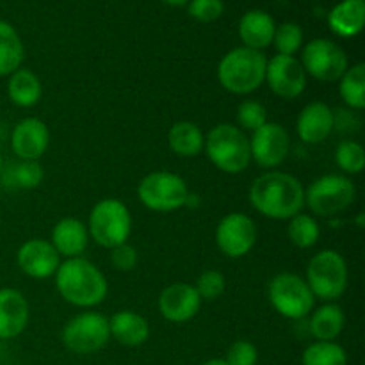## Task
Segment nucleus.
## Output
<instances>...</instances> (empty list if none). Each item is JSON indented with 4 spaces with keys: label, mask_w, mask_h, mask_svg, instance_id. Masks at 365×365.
Segmentation results:
<instances>
[{
    "label": "nucleus",
    "mask_w": 365,
    "mask_h": 365,
    "mask_svg": "<svg viewBox=\"0 0 365 365\" xmlns=\"http://www.w3.org/2000/svg\"><path fill=\"white\" fill-rule=\"evenodd\" d=\"M202 365H228V364L225 362L223 359H210V360H207V362H203Z\"/></svg>",
    "instance_id": "40"
},
{
    "label": "nucleus",
    "mask_w": 365,
    "mask_h": 365,
    "mask_svg": "<svg viewBox=\"0 0 365 365\" xmlns=\"http://www.w3.org/2000/svg\"><path fill=\"white\" fill-rule=\"evenodd\" d=\"M41 81L38 75L27 68H18L14 73L9 75L7 81V96L11 102L18 107H34L41 100Z\"/></svg>",
    "instance_id": "25"
},
{
    "label": "nucleus",
    "mask_w": 365,
    "mask_h": 365,
    "mask_svg": "<svg viewBox=\"0 0 365 365\" xmlns=\"http://www.w3.org/2000/svg\"><path fill=\"white\" fill-rule=\"evenodd\" d=\"M203 152L220 171L228 175L245 173L252 163L250 138L232 123H220L205 135Z\"/></svg>",
    "instance_id": "4"
},
{
    "label": "nucleus",
    "mask_w": 365,
    "mask_h": 365,
    "mask_svg": "<svg viewBox=\"0 0 365 365\" xmlns=\"http://www.w3.org/2000/svg\"><path fill=\"white\" fill-rule=\"evenodd\" d=\"M225 11L223 0H189L187 13L202 24H210L221 18Z\"/></svg>",
    "instance_id": "36"
},
{
    "label": "nucleus",
    "mask_w": 365,
    "mask_h": 365,
    "mask_svg": "<svg viewBox=\"0 0 365 365\" xmlns=\"http://www.w3.org/2000/svg\"><path fill=\"white\" fill-rule=\"evenodd\" d=\"M267 59L259 50L237 46L225 53L217 64V81L221 88L234 95H250L266 81Z\"/></svg>",
    "instance_id": "3"
},
{
    "label": "nucleus",
    "mask_w": 365,
    "mask_h": 365,
    "mask_svg": "<svg viewBox=\"0 0 365 365\" xmlns=\"http://www.w3.org/2000/svg\"><path fill=\"white\" fill-rule=\"evenodd\" d=\"M339 93L349 109L362 110L365 107V64L356 63L349 66L339 78Z\"/></svg>",
    "instance_id": "28"
},
{
    "label": "nucleus",
    "mask_w": 365,
    "mask_h": 365,
    "mask_svg": "<svg viewBox=\"0 0 365 365\" xmlns=\"http://www.w3.org/2000/svg\"><path fill=\"white\" fill-rule=\"evenodd\" d=\"M365 24V0H342L328 14L331 32L341 38H355Z\"/></svg>",
    "instance_id": "23"
},
{
    "label": "nucleus",
    "mask_w": 365,
    "mask_h": 365,
    "mask_svg": "<svg viewBox=\"0 0 365 365\" xmlns=\"http://www.w3.org/2000/svg\"><path fill=\"white\" fill-rule=\"evenodd\" d=\"M302 365H348V353L335 341H316L303 351Z\"/></svg>",
    "instance_id": "29"
},
{
    "label": "nucleus",
    "mask_w": 365,
    "mask_h": 365,
    "mask_svg": "<svg viewBox=\"0 0 365 365\" xmlns=\"http://www.w3.org/2000/svg\"><path fill=\"white\" fill-rule=\"evenodd\" d=\"M24 57V41L16 29L0 20V77H9L18 68H21Z\"/></svg>",
    "instance_id": "27"
},
{
    "label": "nucleus",
    "mask_w": 365,
    "mask_h": 365,
    "mask_svg": "<svg viewBox=\"0 0 365 365\" xmlns=\"http://www.w3.org/2000/svg\"><path fill=\"white\" fill-rule=\"evenodd\" d=\"M157 305L160 316L170 323H187L200 312L202 298L196 292L195 285L175 282L163 289Z\"/></svg>",
    "instance_id": "15"
},
{
    "label": "nucleus",
    "mask_w": 365,
    "mask_h": 365,
    "mask_svg": "<svg viewBox=\"0 0 365 365\" xmlns=\"http://www.w3.org/2000/svg\"><path fill=\"white\" fill-rule=\"evenodd\" d=\"M50 145V130L39 118H24L11 132V148L20 160H39Z\"/></svg>",
    "instance_id": "17"
},
{
    "label": "nucleus",
    "mask_w": 365,
    "mask_h": 365,
    "mask_svg": "<svg viewBox=\"0 0 365 365\" xmlns=\"http://www.w3.org/2000/svg\"><path fill=\"white\" fill-rule=\"evenodd\" d=\"M271 45H274L280 56H294L303 46V29L294 21L277 25Z\"/></svg>",
    "instance_id": "33"
},
{
    "label": "nucleus",
    "mask_w": 365,
    "mask_h": 365,
    "mask_svg": "<svg viewBox=\"0 0 365 365\" xmlns=\"http://www.w3.org/2000/svg\"><path fill=\"white\" fill-rule=\"evenodd\" d=\"M356 198V187L344 175H323L305 189V205L317 217H334L348 210Z\"/></svg>",
    "instance_id": "7"
},
{
    "label": "nucleus",
    "mask_w": 365,
    "mask_h": 365,
    "mask_svg": "<svg viewBox=\"0 0 365 365\" xmlns=\"http://www.w3.org/2000/svg\"><path fill=\"white\" fill-rule=\"evenodd\" d=\"M29 302L18 289H0V341H11L25 331L29 324Z\"/></svg>",
    "instance_id": "19"
},
{
    "label": "nucleus",
    "mask_w": 365,
    "mask_h": 365,
    "mask_svg": "<svg viewBox=\"0 0 365 365\" xmlns=\"http://www.w3.org/2000/svg\"><path fill=\"white\" fill-rule=\"evenodd\" d=\"M89 242L88 227L77 217H63L56 223L52 230L50 245L56 248L59 257L75 259L86 252Z\"/></svg>",
    "instance_id": "20"
},
{
    "label": "nucleus",
    "mask_w": 365,
    "mask_h": 365,
    "mask_svg": "<svg viewBox=\"0 0 365 365\" xmlns=\"http://www.w3.org/2000/svg\"><path fill=\"white\" fill-rule=\"evenodd\" d=\"M168 145L175 155L192 159L203 152L205 134L192 121H177L168 132Z\"/></svg>",
    "instance_id": "24"
},
{
    "label": "nucleus",
    "mask_w": 365,
    "mask_h": 365,
    "mask_svg": "<svg viewBox=\"0 0 365 365\" xmlns=\"http://www.w3.org/2000/svg\"><path fill=\"white\" fill-rule=\"evenodd\" d=\"M271 91L284 100H294L305 91L307 73L294 56H277L267 61L266 81Z\"/></svg>",
    "instance_id": "14"
},
{
    "label": "nucleus",
    "mask_w": 365,
    "mask_h": 365,
    "mask_svg": "<svg viewBox=\"0 0 365 365\" xmlns=\"http://www.w3.org/2000/svg\"><path fill=\"white\" fill-rule=\"evenodd\" d=\"M309 327L316 341H335L346 327L344 310L337 303H324L314 310Z\"/></svg>",
    "instance_id": "26"
},
{
    "label": "nucleus",
    "mask_w": 365,
    "mask_h": 365,
    "mask_svg": "<svg viewBox=\"0 0 365 365\" xmlns=\"http://www.w3.org/2000/svg\"><path fill=\"white\" fill-rule=\"evenodd\" d=\"M257 235V225L248 214L230 212L217 223L216 245L228 259H241L252 252Z\"/></svg>",
    "instance_id": "12"
},
{
    "label": "nucleus",
    "mask_w": 365,
    "mask_h": 365,
    "mask_svg": "<svg viewBox=\"0 0 365 365\" xmlns=\"http://www.w3.org/2000/svg\"><path fill=\"white\" fill-rule=\"evenodd\" d=\"M274 31H277V24L266 11L252 9L242 14L239 20V38L245 43L246 48L262 52L273 43Z\"/></svg>",
    "instance_id": "21"
},
{
    "label": "nucleus",
    "mask_w": 365,
    "mask_h": 365,
    "mask_svg": "<svg viewBox=\"0 0 365 365\" xmlns=\"http://www.w3.org/2000/svg\"><path fill=\"white\" fill-rule=\"evenodd\" d=\"M160 2L168 4V6L178 7V6H185V4H189V0H160Z\"/></svg>",
    "instance_id": "39"
},
{
    "label": "nucleus",
    "mask_w": 365,
    "mask_h": 365,
    "mask_svg": "<svg viewBox=\"0 0 365 365\" xmlns=\"http://www.w3.org/2000/svg\"><path fill=\"white\" fill-rule=\"evenodd\" d=\"M235 118H237L239 128H241L242 132H255L257 128L262 127L267 121V110L266 107L260 102H257V100H245V102L239 103L237 116Z\"/></svg>",
    "instance_id": "34"
},
{
    "label": "nucleus",
    "mask_w": 365,
    "mask_h": 365,
    "mask_svg": "<svg viewBox=\"0 0 365 365\" xmlns=\"http://www.w3.org/2000/svg\"><path fill=\"white\" fill-rule=\"evenodd\" d=\"M138 262H139L138 250H135L132 245H128V242L110 250V264H113V267L116 271H121V273H130L132 269H135Z\"/></svg>",
    "instance_id": "38"
},
{
    "label": "nucleus",
    "mask_w": 365,
    "mask_h": 365,
    "mask_svg": "<svg viewBox=\"0 0 365 365\" xmlns=\"http://www.w3.org/2000/svg\"><path fill=\"white\" fill-rule=\"evenodd\" d=\"M287 235L289 241L292 242V246H296V248L299 250H309L312 248V246H316L317 241H319V223L316 221V217L299 212L289 220Z\"/></svg>",
    "instance_id": "30"
},
{
    "label": "nucleus",
    "mask_w": 365,
    "mask_h": 365,
    "mask_svg": "<svg viewBox=\"0 0 365 365\" xmlns=\"http://www.w3.org/2000/svg\"><path fill=\"white\" fill-rule=\"evenodd\" d=\"M110 339L109 319L98 312H82L71 317L61 331V341L75 355H93L107 346Z\"/></svg>",
    "instance_id": "10"
},
{
    "label": "nucleus",
    "mask_w": 365,
    "mask_h": 365,
    "mask_svg": "<svg viewBox=\"0 0 365 365\" xmlns=\"http://www.w3.org/2000/svg\"><path fill=\"white\" fill-rule=\"evenodd\" d=\"M138 196L153 212H173L187 205L191 196L184 178L171 171H152L138 185Z\"/></svg>",
    "instance_id": "8"
},
{
    "label": "nucleus",
    "mask_w": 365,
    "mask_h": 365,
    "mask_svg": "<svg viewBox=\"0 0 365 365\" xmlns=\"http://www.w3.org/2000/svg\"><path fill=\"white\" fill-rule=\"evenodd\" d=\"M89 239L98 246L113 250L125 245L132 234V214L123 202L116 198H103L89 212Z\"/></svg>",
    "instance_id": "5"
},
{
    "label": "nucleus",
    "mask_w": 365,
    "mask_h": 365,
    "mask_svg": "<svg viewBox=\"0 0 365 365\" xmlns=\"http://www.w3.org/2000/svg\"><path fill=\"white\" fill-rule=\"evenodd\" d=\"M248 200L257 212L269 220H291L305 207V187L294 175L266 171L250 185Z\"/></svg>",
    "instance_id": "1"
},
{
    "label": "nucleus",
    "mask_w": 365,
    "mask_h": 365,
    "mask_svg": "<svg viewBox=\"0 0 365 365\" xmlns=\"http://www.w3.org/2000/svg\"><path fill=\"white\" fill-rule=\"evenodd\" d=\"M271 307L285 319H303L314 310L312 291L307 282L294 273H278L267 285Z\"/></svg>",
    "instance_id": "9"
},
{
    "label": "nucleus",
    "mask_w": 365,
    "mask_h": 365,
    "mask_svg": "<svg viewBox=\"0 0 365 365\" xmlns=\"http://www.w3.org/2000/svg\"><path fill=\"white\" fill-rule=\"evenodd\" d=\"M250 152H252V159L260 168H266V170L278 168L291 152V135L287 128L277 121H266L262 127L252 132Z\"/></svg>",
    "instance_id": "13"
},
{
    "label": "nucleus",
    "mask_w": 365,
    "mask_h": 365,
    "mask_svg": "<svg viewBox=\"0 0 365 365\" xmlns=\"http://www.w3.org/2000/svg\"><path fill=\"white\" fill-rule=\"evenodd\" d=\"M299 63L307 75L321 82H337L349 68L348 56L342 46L324 38L307 43L302 50Z\"/></svg>",
    "instance_id": "11"
},
{
    "label": "nucleus",
    "mask_w": 365,
    "mask_h": 365,
    "mask_svg": "<svg viewBox=\"0 0 365 365\" xmlns=\"http://www.w3.org/2000/svg\"><path fill=\"white\" fill-rule=\"evenodd\" d=\"M43 166L39 160H20L16 164H11V170L6 173L7 182L11 187L16 189H36L41 185Z\"/></svg>",
    "instance_id": "31"
},
{
    "label": "nucleus",
    "mask_w": 365,
    "mask_h": 365,
    "mask_svg": "<svg viewBox=\"0 0 365 365\" xmlns=\"http://www.w3.org/2000/svg\"><path fill=\"white\" fill-rule=\"evenodd\" d=\"M348 264L335 250H323L310 259L307 266V285L314 298L334 303L348 289Z\"/></svg>",
    "instance_id": "6"
},
{
    "label": "nucleus",
    "mask_w": 365,
    "mask_h": 365,
    "mask_svg": "<svg viewBox=\"0 0 365 365\" xmlns=\"http://www.w3.org/2000/svg\"><path fill=\"white\" fill-rule=\"evenodd\" d=\"M335 128V113L328 103L310 102L299 113L296 121L298 138L305 145H319L327 141Z\"/></svg>",
    "instance_id": "18"
},
{
    "label": "nucleus",
    "mask_w": 365,
    "mask_h": 365,
    "mask_svg": "<svg viewBox=\"0 0 365 365\" xmlns=\"http://www.w3.org/2000/svg\"><path fill=\"white\" fill-rule=\"evenodd\" d=\"M335 163L346 175H360L365 168V150L356 141L339 143L335 150Z\"/></svg>",
    "instance_id": "32"
},
{
    "label": "nucleus",
    "mask_w": 365,
    "mask_h": 365,
    "mask_svg": "<svg viewBox=\"0 0 365 365\" xmlns=\"http://www.w3.org/2000/svg\"><path fill=\"white\" fill-rule=\"evenodd\" d=\"M16 264L24 274L34 280H45L56 274L61 264L59 253L50 241L45 239H29L18 248Z\"/></svg>",
    "instance_id": "16"
},
{
    "label": "nucleus",
    "mask_w": 365,
    "mask_h": 365,
    "mask_svg": "<svg viewBox=\"0 0 365 365\" xmlns=\"http://www.w3.org/2000/svg\"><path fill=\"white\" fill-rule=\"evenodd\" d=\"M223 360L228 365H257L259 351H257V346L253 342L241 339V341L232 342Z\"/></svg>",
    "instance_id": "37"
},
{
    "label": "nucleus",
    "mask_w": 365,
    "mask_h": 365,
    "mask_svg": "<svg viewBox=\"0 0 365 365\" xmlns=\"http://www.w3.org/2000/svg\"><path fill=\"white\" fill-rule=\"evenodd\" d=\"M195 289L200 298H202V302L203 299H207V302H216L223 294L225 289H227V278H225V274L221 271L207 269L198 277Z\"/></svg>",
    "instance_id": "35"
},
{
    "label": "nucleus",
    "mask_w": 365,
    "mask_h": 365,
    "mask_svg": "<svg viewBox=\"0 0 365 365\" xmlns=\"http://www.w3.org/2000/svg\"><path fill=\"white\" fill-rule=\"evenodd\" d=\"M110 339L125 348H139L150 339L148 321L132 310H120L109 319Z\"/></svg>",
    "instance_id": "22"
},
{
    "label": "nucleus",
    "mask_w": 365,
    "mask_h": 365,
    "mask_svg": "<svg viewBox=\"0 0 365 365\" xmlns=\"http://www.w3.org/2000/svg\"><path fill=\"white\" fill-rule=\"evenodd\" d=\"M53 278L61 298L78 309H93L107 298L109 284L106 274L82 257L61 262Z\"/></svg>",
    "instance_id": "2"
},
{
    "label": "nucleus",
    "mask_w": 365,
    "mask_h": 365,
    "mask_svg": "<svg viewBox=\"0 0 365 365\" xmlns=\"http://www.w3.org/2000/svg\"><path fill=\"white\" fill-rule=\"evenodd\" d=\"M2 171H4V160H2V155H0V177H2Z\"/></svg>",
    "instance_id": "41"
}]
</instances>
